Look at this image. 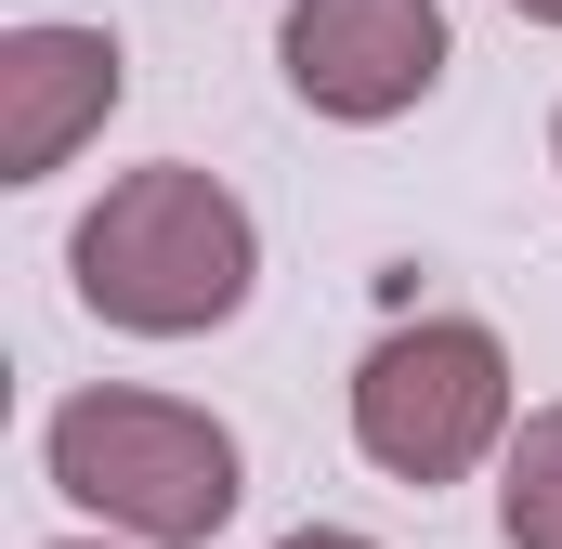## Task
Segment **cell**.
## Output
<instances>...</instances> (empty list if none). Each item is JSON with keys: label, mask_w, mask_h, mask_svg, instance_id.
Wrapping results in <instances>:
<instances>
[{"label": "cell", "mask_w": 562, "mask_h": 549, "mask_svg": "<svg viewBox=\"0 0 562 549\" xmlns=\"http://www.w3.org/2000/svg\"><path fill=\"white\" fill-rule=\"evenodd\" d=\"M66 262H79V301H92L105 327H132V340H196V327H223V314L249 301L262 236H249L236 183H210L196 157H157V170H119V183L79 210Z\"/></svg>", "instance_id": "cell-1"}, {"label": "cell", "mask_w": 562, "mask_h": 549, "mask_svg": "<svg viewBox=\"0 0 562 549\" xmlns=\"http://www.w3.org/2000/svg\"><path fill=\"white\" fill-rule=\"evenodd\" d=\"M53 484L144 549H210L236 524V432L170 393H66L53 406Z\"/></svg>", "instance_id": "cell-2"}, {"label": "cell", "mask_w": 562, "mask_h": 549, "mask_svg": "<svg viewBox=\"0 0 562 549\" xmlns=\"http://www.w3.org/2000/svg\"><path fill=\"white\" fill-rule=\"evenodd\" d=\"M353 445L393 484H458L471 458H510V354L471 314H419L367 340L353 367Z\"/></svg>", "instance_id": "cell-3"}, {"label": "cell", "mask_w": 562, "mask_h": 549, "mask_svg": "<svg viewBox=\"0 0 562 549\" xmlns=\"http://www.w3.org/2000/svg\"><path fill=\"white\" fill-rule=\"evenodd\" d=\"M276 53H288V92L314 119L380 132L445 79V0H288Z\"/></svg>", "instance_id": "cell-4"}, {"label": "cell", "mask_w": 562, "mask_h": 549, "mask_svg": "<svg viewBox=\"0 0 562 549\" xmlns=\"http://www.w3.org/2000/svg\"><path fill=\"white\" fill-rule=\"evenodd\" d=\"M119 92H132V66H119L105 26H13L0 40V183L66 170L119 119Z\"/></svg>", "instance_id": "cell-5"}, {"label": "cell", "mask_w": 562, "mask_h": 549, "mask_svg": "<svg viewBox=\"0 0 562 549\" xmlns=\"http://www.w3.org/2000/svg\"><path fill=\"white\" fill-rule=\"evenodd\" d=\"M497 524L510 549H562V406H537L497 458Z\"/></svg>", "instance_id": "cell-6"}, {"label": "cell", "mask_w": 562, "mask_h": 549, "mask_svg": "<svg viewBox=\"0 0 562 549\" xmlns=\"http://www.w3.org/2000/svg\"><path fill=\"white\" fill-rule=\"evenodd\" d=\"M276 549H380V537H340V524H301V537H276Z\"/></svg>", "instance_id": "cell-7"}, {"label": "cell", "mask_w": 562, "mask_h": 549, "mask_svg": "<svg viewBox=\"0 0 562 549\" xmlns=\"http://www.w3.org/2000/svg\"><path fill=\"white\" fill-rule=\"evenodd\" d=\"M510 13H524V26H562V0H510Z\"/></svg>", "instance_id": "cell-8"}, {"label": "cell", "mask_w": 562, "mask_h": 549, "mask_svg": "<svg viewBox=\"0 0 562 549\" xmlns=\"http://www.w3.org/2000/svg\"><path fill=\"white\" fill-rule=\"evenodd\" d=\"M550 170H562V119H550Z\"/></svg>", "instance_id": "cell-9"}]
</instances>
